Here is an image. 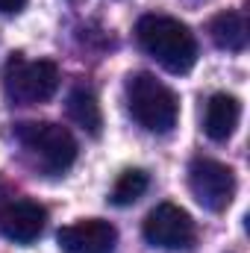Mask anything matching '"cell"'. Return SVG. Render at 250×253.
<instances>
[{"label": "cell", "instance_id": "ba28073f", "mask_svg": "<svg viewBox=\"0 0 250 253\" xmlns=\"http://www.w3.org/2000/svg\"><path fill=\"white\" fill-rule=\"evenodd\" d=\"M44 224H47V209L30 197L12 200L0 212V233L15 245H33L42 236Z\"/></svg>", "mask_w": 250, "mask_h": 253}, {"label": "cell", "instance_id": "30bf717a", "mask_svg": "<svg viewBox=\"0 0 250 253\" xmlns=\"http://www.w3.org/2000/svg\"><path fill=\"white\" fill-rule=\"evenodd\" d=\"M209 36L221 50H245L248 47V18L242 12H218L209 24Z\"/></svg>", "mask_w": 250, "mask_h": 253}, {"label": "cell", "instance_id": "8992f818", "mask_svg": "<svg viewBox=\"0 0 250 253\" xmlns=\"http://www.w3.org/2000/svg\"><path fill=\"white\" fill-rule=\"evenodd\" d=\"M141 233L147 245L162 248V251H188L197 239V227L191 215L177 203H159L156 209H150Z\"/></svg>", "mask_w": 250, "mask_h": 253}, {"label": "cell", "instance_id": "277c9868", "mask_svg": "<svg viewBox=\"0 0 250 253\" xmlns=\"http://www.w3.org/2000/svg\"><path fill=\"white\" fill-rule=\"evenodd\" d=\"M15 135L50 174L68 171L74 165V159H77V138L62 124H53V121H24V124L15 126Z\"/></svg>", "mask_w": 250, "mask_h": 253}, {"label": "cell", "instance_id": "7a4b0ae2", "mask_svg": "<svg viewBox=\"0 0 250 253\" xmlns=\"http://www.w3.org/2000/svg\"><path fill=\"white\" fill-rule=\"evenodd\" d=\"M126 103L138 124L150 132H171L180 118L177 94L147 71H138L126 80Z\"/></svg>", "mask_w": 250, "mask_h": 253}, {"label": "cell", "instance_id": "52a82bcc", "mask_svg": "<svg viewBox=\"0 0 250 253\" xmlns=\"http://www.w3.org/2000/svg\"><path fill=\"white\" fill-rule=\"evenodd\" d=\"M62 253H112L118 242V230L103 218H83L68 224L56 236Z\"/></svg>", "mask_w": 250, "mask_h": 253}, {"label": "cell", "instance_id": "5bb4252c", "mask_svg": "<svg viewBox=\"0 0 250 253\" xmlns=\"http://www.w3.org/2000/svg\"><path fill=\"white\" fill-rule=\"evenodd\" d=\"M0 212H3V186H0Z\"/></svg>", "mask_w": 250, "mask_h": 253}, {"label": "cell", "instance_id": "4fadbf2b", "mask_svg": "<svg viewBox=\"0 0 250 253\" xmlns=\"http://www.w3.org/2000/svg\"><path fill=\"white\" fill-rule=\"evenodd\" d=\"M27 6V0H0V15H18Z\"/></svg>", "mask_w": 250, "mask_h": 253}, {"label": "cell", "instance_id": "9c48e42d", "mask_svg": "<svg viewBox=\"0 0 250 253\" xmlns=\"http://www.w3.org/2000/svg\"><path fill=\"white\" fill-rule=\"evenodd\" d=\"M242 118V103L236 94H227V91H218L209 97L206 103V115H203V129L212 141H227Z\"/></svg>", "mask_w": 250, "mask_h": 253}, {"label": "cell", "instance_id": "5b68a950", "mask_svg": "<svg viewBox=\"0 0 250 253\" xmlns=\"http://www.w3.org/2000/svg\"><path fill=\"white\" fill-rule=\"evenodd\" d=\"M188 189L194 200L209 212H224L236 197V174L218 159L197 156L188 165Z\"/></svg>", "mask_w": 250, "mask_h": 253}, {"label": "cell", "instance_id": "3957f363", "mask_svg": "<svg viewBox=\"0 0 250 253\" xmlns=\"http://www.w3.org/2000/svg\"><path fill=\"white\" fill-rule=\"evenodd\" d=\"M3 88H6V97L18 106L44 103L59 88V68L50 59L27 62L24 53H12L3 68Z\"/></svg>", "mask_w": 250, "mask_h": 253}, {"label": "cell", "instance_id": "7c38bea8", "mask_svg": "<svg viewBox=\"0 0 250 253\" xmlns=\"http://www.w3.org/2000/svg\"><path fill=\"white\" fill-rule=\"evenodd\" d=\"M147 186H150V177H147L141 168H126L124 174L115 180L109 200H112L115 206H132V203L147 191Z\"/></svg>", "mask_w": 250, "mask_h": 253}, {"label": "cell", "instance_id": "6da1fadb", "mask_svg": "<svg viewBox=\"0 0 250 253\" xmlns=\"http://www.w3.org/2000/svg\"><path fill=\"white\" fill-rule=\"evenodd\" d=\"M135 39L147 56L171 74H188L197 62L194 33L171 15H144L135 24Z\"/></svg>", "mask_w": 250, "mask_h": 253}, {"label": "cell", "instance_id": "8fae6325", "mask_svg": "<svg viewBox=\"0 0 250 253\" xmlns=\"http://www.w3.org/2000/svg\"><path fill=\"white\" fill-rule=\"evenodd\" d=\"M68 118L74 121L77 126H83L88 135H100V126H103V115H100V103L94 97L91 88L85 85H77L71 94H68Z\"/></svg>", "mask_w": 250, "mask_h": 253}]
</instances>
